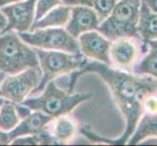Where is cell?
I'll return each mask as SVG.
<instances>
[{
  "instance_id": "cell-16",
  "label": "cell",
  "mask_w": 157,
  "mask_h": 146,
  "mask_svg": "<svg viewBox=\"0 0 157 146\" xmlns=\"http://www.w3.org/2000/svg\"><path fill=\"white\" fill-rule=\"evenodd\" d=\"M145 44L147 45V56L132 67V71L136 75H149L157 79V39L149 40Z\"/></svg>"
},
{
  "instance_id": "cell-14",
  "label": "cell",
  "mask_w": 157,
  "mask_h": 146,
  "mask_svg": "<svg viewBox=\"0 0 157 146\" xmlns=\"http://www.w3.org/2000/svg\"><path fill=\"white\" fill-rule=\"evenodd\" d=\"M71 6L59 5V6L50 10L44 17H42L32 24L30 31L47 28H62L66 25L70 18Z\"/></svg>"
},
{
  "instance_id": "cell-30",
  "label": "cell",
  "mask_w": 157,
  "mask_h": 146,
  "mask_svg": "<svg viewBox=\"0 0 157 146\" xmlns=\"http://www.w3.org/2000/svg\"><path fill=\"white\" fill-rule=\"evenodd\" d=\"M4 101H5V99H4L3 96L0 95V107H1V105L3 104V102H4Z\"/></svg>"
},
{
  "instance_id": "cell-26",
  "label": "cell",
  "mask_w": 157,
  "mask_h": 146,
  "mask_svg": "<svg viewBox=\"0 0 157 146\" xmlns=\"http://www.w3.org/2000/svg\"><path fill=\"white\" fill-rule=\"evenodd\" d=\"M149 7V9L154 13H157V0H144Z\"/></svg>"
},
{
  "instance_id": "cell-27",
  "label": "cell",
  "mask_w": 157,
  "mask_h": 146,
  "mask_svg": "<svg viewBox=\"0 0 157 146\" xmlns=\"http://www.w3.org/2000/svg\"><path fill=\"white\" fill-rule=\"evenodd\" d=\"M6 24H7V19L4 16V14L0 11V31L6 26Z\"/></svg>"
},
{
  "instance_id": "cell-21",
  "label": "cell",
  "mask_w": 157,
  "mask_h": 146,
  "mask_svg": "<svg viewBox=\"0 0 157 146\" xmlns=\"http://www.w3.org/2000/svg\"><path fill=\"white\" fill-rule=\"evenodd\" d=\"M11 143L13 145H37L40 144V137L39 133L19 137L13 139Z\"/></svg>"
},
{
  "instance_id": "cell-7",
  "label": "cell",
  "mask_w": 157,
  "mask_h": 146,
  "mask_svg": "<svg viewBox=\"0 0 157 146\" xmlns=\"http://www.w3.org/2000/svg\"><path fill=\"white\" fill-rule=\"evenodd\" d=\"M41 76L40 67H29L6 76L0 84V95L15 103H21L38 86Z\"/></svg>"
},
{
  "instance_id": "cell-8",
  "label": "cell",
  "mask_w": 157,
  "mask_h": 146,
  "mask_svg": "<svg viewBox=\"0 0 157 146\" xmlns=\"http://www.w3.org/2000/svg\"><path fill=\"white\" fill-rule=\"evenodd\" d=\"M36 1L37 0H24L2 6L0 11L6 17L7 24L0 31V34L12 30L18 32L29 31L34 23Z\"/></svg>"
},
{
  "instance_id": "cell-3",
  "label": "cell",
  "mask_w": 157,
  "mask_h": 146,
  "mask_svg": "<svg viewBox=\"0 0 157 146\" xmlns=\"http://www.w3.org/2000/svg\"><path fill=\"white\" fill-rule=\"evenodd\" d=\"M93 94H72L57 87L54 81H50L43 90L41 95L25 99L21 103L31 110L40 111L53 118L67 115L81 102L90 99Z\"/></svg>"
},
{
  "instance_id": "cell-20",
  "label": "cell",
  "mask_w": 157,
  "mask_h": 146,
  "mask_svg": "<svg viewBox=\"0 0 157 146\" xmlns=\"http://www.w3.org/2000/svg\"><path fill=\"white\" fill-rule=\"evenodd\" d=\"M62 4V0H37L35 4L34 21L40 20L50 10Z\"/></svg>"
},
{
  "instance_id": "cell-15",
  "label": "cell",
  "mask_w": 157,
  "mask_h": 146,
  "mask_svg": "<svg viewBox=\"0 0 157 146\" xmlns=\"http://www.w3.org/2000/svg\"><path fill=\"white\" fill-rule=\"evenodd\" d=\"M150 137H157V113H144L127 144L136 145Z\"/></svg>"
},
{
  "instance_id": "cell-4",
  "label": "cell",
  "mask_w": 157,
  "mask_h": 146,
  "mask_svg": "<svg viewBox=\"0 0 157 146\" xmlns=\"http://www.w3.org/2000/svg\"><path fill=\"white\" fill-rule=\"evenodd\" d=\"M29 67H39L38 57L15 32L0 34V71L14 75Z\"/></svg>"
},
{
  "instance_id": "cell-11",
  "label": "cell",
  "mask_w": 157,
  "mask_h": 146,
  "mask_svg": "<svg viewBox=\"0 0 157 146\" xmlns=\"http://www.w3.org/2000/svg\"><path fill=\"white\" fill-rule=\"evenodd\" d=\"M109 58L111 64H114L118 69L130 70L138 58V48L130 38H118L111 42Z\"/></svg>"
},
{
  "instance_id": "cell-19",
  "label": "cell",
  "mask_w": 157,
  "mask_h": 146,
  "mask_svg": "<svg viewBox=\"0 0 157 146\" xmlns=\"http://www.w3.org/2000/svg\"><path fill=\"white\" fill-rule=\"evenodd\" d=\"M116 3L117 0H93V8L101 21L111 13Z\"/></svg>"
},
{
  "instance_id": "cell-23",
  "label": "cell",
  "mask_w": 157,
  "mask_h": 146,
  "mask_svg": "<svg viewBox=\"0 0 157 146\" xmlns=\"http://www.w3.org/2000/svg\"><path fill=\"white\" fill-rule=\"evenodd\" d=\"M62 3L67 6H87L93 7V0H62Z\"/></svg>"
},
{
  "instance_id": "cell-25",
  "label": "cell",
  "mask_w": 157,
  "mask_h": 146,
  "mask_svg": "<svg viewBox=\"0 0 157 146\" xmlns=\"http://www.w3.org/2000/svg\"><path fill=\"white\" fill-rule=\"evenodd\" d=\"M11 138L9 132H4L0 129V145H8L11 143Z\"/></svg>"
},
{
  "instance_id": "cell-22",
  "label": "cell",
  "mask_w": 157,
  "mask_h": 146,
  "mask_svg": "<svg viewBox=\"0 0 157 146\" xmlns=\"http://www.w3.org/2000/svg\"><path fill=\"white\" fill-rule=\"evenodd\" d=\"M144 107L148 113H157V95L148 96L144 102Z\"/></svg>"
},
{
  "instance_id": "cell-2",
  "label": "cell",
  "mask_w": 157,
  "mask_h": 146,
  "mask_svg": "<svg viewBox=\"0 0 157 146\" xmlns=\"http://www.w3.org/2000/svg\"><path fill=\"white\" fill-rule=\"evenodd\" d=\"M140 3L142 0H119L97 30L110 41L123 37L140 40L138 33Z\"/></svg>"
},
{
  "instance_id": "cell-6",
  "label": "cell",
  "mask_w": 157,
  "mask_h": 146,
  "mask_svg": "<svg viewBox=\"0 0 157 146\" xmlns=\"http://www.w3.org/2000/svg\"><path fill=\"white\" fill-rule=\"evenodd\" d=\"M20 38L28 45L42 50L62 51L70 54L81 53L78 41L61 28H47L33 31L18 32Z\"/></svg>"
},
{
  "instance_id": "cell-18",
  "label": "cell",
  "mask_w": 157,
  "mask_h": 146,
  "mask_svg": "<svg viewBox=\"0 0 157 146\" xmlns=\"http://www.w3.org/2000/svg\"><path fill=\"white\" fill-rule=\"evenodd\" d=\"M20 123V118L16 111V103L5 99L0 107V129L10 132Z\"/></svg>"
},
{
  "instance_id": "cell-12",
  "label": "cell",
  "mask_w": 157,
  "mask_h": 146,
  "mask_svg": "<svg viewBox=\"0 0 157 146\" xmlns=\"http://www.w3.org/2000/svg\"><path fill=\"white\" fill-rule=\"evenodd\" d=\"M54 119L55 118L46 115L40 111L32 112L28 117L21 119V121H20L16 128L9 132L10 138L11 140H13L19 137L39 133L43 129H46V126L51 123Z\"/></svg>"
},
{
  "instance_id": "cell-28",
  "label": "cell",
  "mask_w": 157,
  "mask_h": 146,
  "mask_svg": "<svg viewBox=\"0 0 157 146\" xmlns=\"http://www.w3.org/2000/svg\"><path fill=\"white\" fill-rule=\"evenodd\" d=\"M20 1H24V0H0V7L5 6V5H8V4H12L15 2H20Z\"/></svg>"
},
{
  "instance_id": "cell-13",
  "label": "cell",
  "mask_w": 157,
  "mask_h": 146,
  "mask_svg": "<svg viewBox=\"0 0 157 146\" xmlns=\"http://www.w3.org/2000/svg\"><path fill=\"white\" fill-rule=\"evenodd\" d=\"M138 33L143 44L149 40L157 39V13L152 12L144 0L140 6Z\"/></svg>"
},
{
  "instance_id": "cell-24",
  "label": "cell",
  "mask_w": 157,
  "mask_h": 146,
  "mask_svg": "<svg viewBox=\"0 0 157 146\" xmlns=\"http://www.w3.org/2000/svg\"><path fill=\"white\" fill-rule=\"evenodd\" d=\"M16 111H17V114L21 119H25V117H28L30 113H31V109L29 107L25 106L21 103H16Z\"/></svg>"
},
{
  "instance_id": "cell-10",
  "label": "cell",
  "mask_w": 157,
  "mask_h": 146,
  "mask_svg": "<svg viewBox=\"0 0 157 146\" xmlns=\"http://www.w3.org/2000/svg\"><path fill=\"white\" fill-rule=\"evenodd\" d=\"M101 21L93 7L74 6L71 7V13L66 30L74 39L84 32L97 30Z\"/></svg>"
},
{
  "instance_id": "cell-1",
  "label": "cell",
  "mask_w": 157,
  "mask_h": 146,
  "mask_svg": "<svg viewBox=\"0 0 157 146\" xmlns=\"http://www.w3.org/2000/svg\"><path fill=\"white\" fill-rule=\"evenodd\" d=\"M86 73H96L109 88L116 105L126 121V128L117 139H108L95 133L87 125L80 128V133L93 142L111 145H125L135 132L139 120L145 112L144 102L148 96L157 95V79L149 75H136L114 69L101 62H86L79 69L71 72L68 82V93L72 90L80 76Z\"/></svg>"
},
{
  "instance_id": "cell-17",
  "label": "cell",
  "mask_w": 157,
  "mask_h": 146,
  "mask_svg": "<svg viewBox=\"0 0 157 146\" xmlns=\"http://www.w3.org/2000/svg\"><path fill=\"white\" fill-rule=\"evenodd\" d=\"M76 124L71 118L66 115L57 117L52 128V136L59 144H64L71 140L76 133Z\"/></svg>"
},
{
  "instance_id": "cell-29",
  "label": "cell",
  "mask_w": 157,
  "mask_h": 146,
  "mask_svg": "<svg viewBox=\"0 0 157 146\" xmlns=\"http://www.w3.org/2000/svg\"><path fill=\"white\" fill-rule=\"evenodd\" d=\"M5 77H6V74H5V73H3V72H1V71H0V84H1V82H2V81H3V79H4Z\"/></svg>"
},
{
  "instance_id": "cell-5",
  "label": "cell",
  "mask_w": 157,
  "mask_h": 146,
  "mask_svg": "<svg viewBox=\"0 0 157 146\" xmlns=\"http://www.w3.org/2000/svg\"><path fill=\"white\" fill-rule=\"evenodd\" d=\"M34 50L38 57L42 76L38 86L32 91L31 94L40 93L50 81L61 75L79 69L87 62V58H84L82 53L70 54L62 51L42 50L38 48H35Z\"/></svg>"
},
{
  "instance_id": "cell-9",
  "label": "cell",
  "mask_w": 157,
  "mask_h": 146,
  "mask_svg": "<svg viewBox=\"0 0 157 146\" xmlns=\"http://www.w3.org/2000/svg\"><path fill=\"white\" fill-rule=\"evenodd\" d=\"M80 52L84 56L93 58L97 62L110 66L109 48L111 41L101 35L98 30L84 32L78 37Z\"/></svg>"
}]
</instances>
